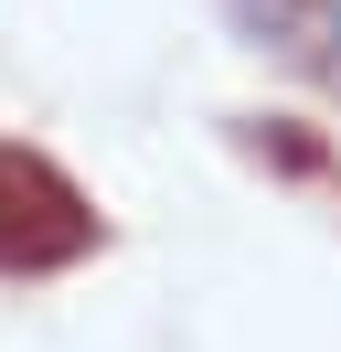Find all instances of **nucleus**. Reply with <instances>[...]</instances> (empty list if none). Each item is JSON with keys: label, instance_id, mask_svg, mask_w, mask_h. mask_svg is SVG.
<instances>
[{"label": "nucleus", "instance_id": "1", "mask_svg": "<svg viewBox=\"0 0 341 352\" xmlns=\"http://www.w3.org/2000/svg\"><path fill=\"white\" fill-rule=\"evenodd\" d=\"M96 245V214L85 192L32 150H0V267L11 278H43V267H75Z\"/></svg>", "mask_w": 341, "mask_h": 352}, {"label": "nucleus", "instance_id": "2", "mask_svg": "<svg viewBox=\"0 0 341 352\" xmlns=\"http://www.w3.org/2000/svg\"><path fill=\"white\" fill-rule=\"evenodd\" d=\"M331 54H341V0H331Z\"/></svg>", "mask_w": 341, "mask_h": 352}]
</instances>
